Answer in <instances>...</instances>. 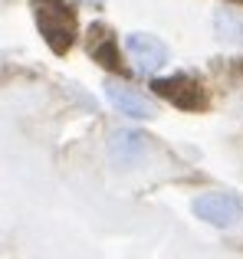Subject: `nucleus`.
<instances>
[{
	"label": "nucleus",
	"instance_id": "obj_1",
	"mask_svg": "<svg viewBox=\"0 0 243 259\" xmlns=\"http://www.w3.org/2000/svg\"><path fill=\"white\" fill-rule=\"evenodd\" d=\"M36 26L53 53H66L76 39V20L63 0H36Z\"/></svg>",
	"mask_w": 243,
	"mask_h": 259
},
{
	"label": "nucleus",
	"instance_id": "obj_2",
	"mask_svg": "<svg viewBox=\"0 0 243 259\" xmlns=\"http://www.w3.org/2000/svg\"><path fill=\"white\" fill-rule=\"evenodd\" d=\"M151 92L158 95V99L171 102V105L184 108V112H200V108H207V89L200 85L194 76H184V72H178V76H165V79H154V82H151Z\"/></svg>",
	"mask_w": 243,
	"mask_h": 259
},
{
	"label": "nucleus",
	"instance_id": "obj_3",
	"mask_svg": "<svg viewBox=\"0 0 243 259\" xmlns=\"http://www.w3.org/2000/svg\"><path fill=\"white\" fill-rule=\"evenodd\" d=\"M194 217L211 227H233L237 220H243V200L237 194H224V190H211V194H200L194 200Z\"/></svg>",
	"mask_w": 243,
	"mask_h": 259
},
{
	"label": "nucleus",
	"instance_id": "obj_4",
	"mask_svg": "<svg viewBox=\"0 0 243 259\" xmlns=\"http://www.w3.org/2000/svg\"><path fill=\"white\" fill-rule=\"evenodd\" d=\"M125 53L135 63V69L145 72V76H151V72H158V69L168 66V46L161 43L158 36H151V33H128Z\"/></svg>",
	"mask_w": 243,
	"mask_h": 259
},
{
	"label": "nucleus",
	"instance_id": "obj_5",
	"mask_svg": "<svg viewBox=\"0 0 243 259\" xmlns=\"http://www.w3.org/2000/svg\"><path fill=\"white\" fill-rule=\"evenodd\" d=\"M148 151V138L135 128H115L109 135V158L118 167H135Z\"/></svg>",
	"mask_w": 243,
	"mask_h": 259
},
{
	"label": "nucleus",
	"instance_id": "obj_6",
	"mask_svg": "<svg viewBox=\"0 0 243 259\" xmlns=\"http://www.w3.org/2000/svg\"><path fill=\"white\" fill-rule=\"evenodd\" d=\"M105 95H109V102L118 108V115H125V118H151L154 115L151 99H145L138 89H132L128 82L109 79V82H105Z\"/></svg>",
	"mask_w": 243,
	"mask_h": 259
},
{
	"label": "nucleus",
	"instance_id": "obj_7",
	"mask_svg": "<svg viewBox=\"0 0 243 259\" xmlns=\"http://www.w3.org/2000/svg\"><path fill=\"white\" fill-rule=\"evenodd\" d=\"M89 53L96 63H102L105 69H122V59H118V39L112 36L105 26H92L89 30Z\"/></svg>",
	"mask_w": 243,
	"mask_h": 259
},
{
	"label": "nucleus",
	"instance_id": "obj_8",
	"mask_svg": "<svg viewBox=\"0 0 243 259\" xmlns=\"http://www.w3.org/2000/svg\"><path fill=\"white\" fill-rule=\"evenodd\" d=\"M214 33L220 43H240L243 39V13L233 7H217L214 10Z\"/></svg>",
	"mask_w": 243,
	"mask_h": 259
},
{
	"label": "nucleus",
	"instance_id": "obj_9",
	"mask_svg": "<svg viewBox=\"0 0 243 259\" xmlns=\"http://www.w3.org/2000/svg\"><path fill=\"white\" fill-rule=\"evenodd\" d=\"M83 4H102V0H83Z\"/></svg>",
	"mask_w": 243,
	"mask_h": 259
}]
</instances>
